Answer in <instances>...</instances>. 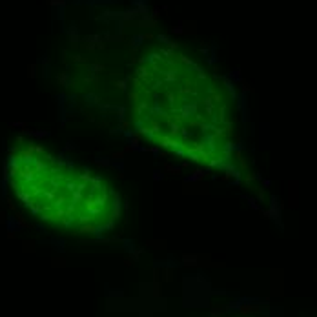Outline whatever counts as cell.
<instances>
[{
	"instance_id": "1",
	"label": "cell",
	"mask_w": 317,
	"mask_h": 317,
	"mask_svg": "<svg viewBox=\"0 0 317 317\" xmlns=\"http://www.w3.org/2000/svg\"><path fill=\"white\" fill-rule=\"evenodd\" d=\"M133 124L159 148L199 164L228 159L233 119L212 78L175 51H157L142 60L131 82Z\"/></svg>"
},
{
	"instance_id": "2",
	"label": "cell",
	"mask_w": 317,
	"mask_h": 317,
	"mask_svg": "<svg viewBox=\"0 0 317 317\" xmlns=\"http://www.w3.org/2000/svg\"><path fill=\"white\" fill-rule=\"evenodd\" d=\"M9 179L35 215L71 233H106L120 215L119 195L100 177L38 146L9 159Z\"/></svg>"
}]
</instances>
